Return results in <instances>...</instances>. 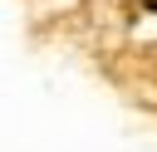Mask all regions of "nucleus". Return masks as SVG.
<instances>
[{
  "instance_id": "obj_1",
  "label": "nucleus",
  "mask_w": 157,
  "mask_h": 152,
  "mask_svg": "<svg viewBox=\"0 0 157 152\" xmlns=\"http://www.w3.org/2000/svg\"><path fill=\"white\" fill-rule=\"evenodd\" d=\"M142 5H147V10H157V0H142Z\"/></svg>"
}]
</instances>
